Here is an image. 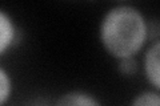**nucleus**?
Segmentation results:
<instances>
[{
	"label": "nucleus",
	"mask_w": 160,
	"mask_h": 106,
	"mask_svg": "<svg viewBox=\"0 0 160 106\" xmlns=\"http://www.w3.org/2000/svg\"><path fill=\"white\" fill-rule=\"evenodd\" d=\"M16 37L18 29L13 19L6 11L0 9V56L12 48L16 43Z\"/></svg>",
	"instance_id": "7ed1b4c3"
},
{
	"label": "nucleus",
	"mask_w": 160,
	"mask_h": 106,
	"mask_svg": "<svg viewBox=\"0 0 160 106\" xmlns=\"http://www.w3.org/2000/svg\"><path fill=\"white\" fill-rule=\"evenodd\" d=\"M12 94V80L6 69L0 67V106L9 99Z\"/></svg>",
	"instance_id": "423d86ee"
},
{
	"label": "nucleus",
	"mask_w": 160,
	"mask_h": 106,
	"mask_svg": "<svg viewBox=\"0 0 160 106\" xmlns=\"http://www.w3.org/2000/svg\"><path fill=\"white\" fill-rule=\"evenodd\" d=\"M55 106H103L91 93L83 90H72L60 95Z\"/></svg>",
	"instance_id": "20e7f679"
},
{
	"label": "nucleus",
	"mask_w": 160,
	"mask_h": 106,
	"mask_svg": "<svg viewBox=\"0 0 160 106\" xmlns=\"http://www.w3.org/2000/svg\"><path fill=\"white\" fill-rule=\"evenodd\" d=\"M159 62H160V41L155 40L152 45L146 50L143 57V70L147 81L155 89H160V72H159Z\"/></svg>",
	"instance_id": "f03ea898"
},
{
	"label": "nucleus",
	"mask_w": 160,
	"mask_h": 106,
	"mask_svg": "<svg viewBox=\"0 0 160 106\" xmlns=\"http://www.w3.org/2000/svg\"><path fill=\"white\" fill-rule=\"evenodd\" d=\"M119 72L122 73L123 76H128V77H131V76H135L138 73L139 70V62L136 57H126V58H122L119 60Z\"/></svg>",
	"instance_id": "0eeeda50"
},
{
	"label": "nucleus",
	"mask_w": 160,
	"mask_h": 106,
	"mask_svg": "<svg viewBox=\"0 0 160 106\" xmlns=\"http://www.w3.org/2000/svg\"><path fill=\"white\" fill-rule=\"evenodd\" d=\"M131 106H160L159 90H144L132 99Z\"/></svg>",
	"instance_id": "39448f33"
},
{
	"label": "nucleus",
	"mask_w": 160,
	"mask_h": 106,
	"mask_svg": "<svg viewBox=\"0 0 160 106\" xmlns=\"http://www.w3.org/2000/svg\"><path fill=\"white\" fill-rule=\"evenodd\" d=\"M149 37V24L142 11L120 4L108 9L99 27L104 50L116 60L136 57Z\"/></svg>",
	"instance_id": "f257e3e1"
}]
</instances>
